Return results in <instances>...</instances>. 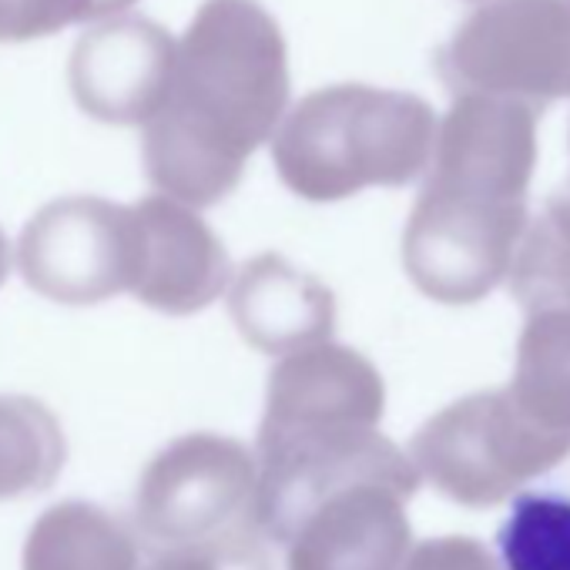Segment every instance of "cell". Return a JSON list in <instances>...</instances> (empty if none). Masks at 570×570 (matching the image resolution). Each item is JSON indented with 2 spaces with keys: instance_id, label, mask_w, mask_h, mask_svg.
<instances>
[{
  "instance_id": "cell-12",
  "label": "cell",
  "mask_w": 570,
  "mask_h": 570,
  "mask_svg": "<svg viewBox=\"0 0 570 570\" xmlns=\"http://www.w3.org/2000/svg\"><path fill=\"white\" fill-rule=\"evenodd\" d=\"M228 309L245 343L282 360L323 346L336 323L333 293L282 255H258L238 272Z\"/></svg>"
},
{
  "instance_id": "cell-4",
  "label": "cell",
  "mask_w": 570,
  "mask_h": 570,
  "mask_svg": "<svg viewBox=\"0 0 570 570\" xmlns=\"http://www.w3.org/2000/svg\"><path fill=\"white\" fill-rule=\"evenodd\" d=\"M135 513L161 553L245 563L265 537L258 456L232 436L188 433L145 466Z\"/></svg>"
},
{
  "instance_id": "cell-20",
  "label": "cell",
  "mask_w": 570,
  "mask_h": 570,
  "mask_svg": "<svg viewBox=\"0 0 570 570\" xmlns=\"http://www.w3.org/2000/svg\"><path fill=\"white\" fill-rule=\"evenodd\" d=\"M480 4H487V0H480Z\"/></svg>"
},
{
  "instance_id": "cell-5",
  "label": "cell",
  "mask_w": 570,
  "mask_h": 570,
  "mask_svg": "<svg viewBox=\"0 0 570 570\" xmlns=\"http://www.w3.org/2000/svg\"><path fill=\"white\" fill-rule=\"evenodd\" d=\"M570 453V436L537 423L507 390L473 393L413 436V463L443 497L493 507Z\"/></svg>"
},
{
  "instance_id": "cell-1",
  "label": "cell",
  "mask_w": 570,
  "mask_h": 570,
  "mask_svg": "<svg viewBox=\"0 0 570 570\" xmlns=\"http://www.w3.org/2000/svg\"><path fill=\"white\" fill-rule=\"evenodd\" d=\"M289 108V48L255 0L198 11L165 108L145 141L148 175L181 205L225 198Z\"/></svg>"
},
{
  "instance_id": "cell-18",
  "label": "cell",
  "mask_w": 570,
  "mask_h": 570,
  "mask_svg": "<svg viewBox=\"0 0 570 570\" xmlns=\"http://www.w3.org/2000/svg\"><path fill=\"white\" fill-rule=\"evenodd\" d=\"M141 570H218V563L205 557H188V553H161Z\"/></svg>"
},
{
  "instance_id": "cell-6",
  "label": "cell",
  "mask_w": 570,
  "mask_h": 570,
  "mask_svg": "<svg viewBox=\"0 0 570 570\" xmlns=\"http://www.w3.org/2000/svg\"><path fill=\"white\" fill-rule=\"evenodd\" d=\"M456 95L527 108L570 98V0H487L440 58Z\"/></svg>"
},
{
  "instance_id": "cell-17",
  "label": "cell",
  "mask_w": 570,
  "mask_h": 570,
  "mask_svg": "<svg viewBox=\"0 0 570 570\" xmlns=\"http://www.w3.org/2000/svg\"><path fill=\"white\" fill-rule=\"evenodd\" d=\"M567 248H570V175H567V181L550 195V202H547V212H543V218H540Z\"/></svg>"
},
{
  "instance_id": "cell-19",
  "label": "cell",
  "mask_w": 570,
  "mask_h": 570,
  "mask_svg": "<svg viewBox=\"0 0 570 570\" xmlns=\"http://www.w3.org/2000/svg\"><path fill=\"white\" fill-rule=\"evenodd\" d=\"M8 265H11V258H8V238H4V232H0V282L8 278Z\"/></svg>"
},
{
  "instance_id": "cell-7",
  "label": "cell",
  "mask_w": 570,
  "mask_h": 570,
  "mask_svg": "<svg viewBox=\"0 0 570 570\" xmlns=\"http://www.w3.org/2000/svg\"><path fill=\"white\" fill-rule=\"evenodd\" d=\"M527 228V202L423 185L403 232V265L423 296L470 306L513 272Z\"/></svg>"
},
{
  "instance_id": "cell-2",
  "label": "cell",
  "mask_w": 570,
  "mask_h": 570,
  "mask_svg": "<svg viewBox=\"0 0 570 570\" xmlns=\"http://www.w3.org/2000/svg\"><path fill=\"white\" fill-rule=\"evenodd\" d=\"M383 403L380 370L346 346L323 343L272 370L255 453L268 540L282 543L316 497L346 480L420 473L376 430Z\"/></svg>"
},
{
  "instance_id": "cell-14",
  "label": "cell",
  "mask_w": 570,
  "mask_h": 570,
  "mask_svg": "<svg viewBox=\"0 0 570 570\" xmlns=\"http://www.w3.org/2000/svg\"><path fill=\"white\" fill-rule=\"evenodd\" d=\"M500 570H570V480L523 487L497 530Z\"/></svg>"
},
{
  "instance_id": "cell-11",
  "label": "cell",
  "mask_w": 570,
  "mask_h": 570,
  "mask_svg": "<svg viewBox=\"0 0 570 570\" xmlns=\"http://www.w3.org/2000/svg\"><path fill=\"white\" fill-rule=\"evenodd\" d=\"M138 272L135 296L168 316H191L212 306L232 282V262L218 235L175 198L135 205Z\"/></svg>"
},
{
  "instance_id": "cell-13",
  "label": "cell",
  "mask_w": 570,
  "mask_h": 570,
  "mask_svg": "<svg viewBox=\"0 0 570 570\" xmlns=\"http://www.w3.org/2000/svg\"><path fill=\"white\" fill-rule=\"evenodd\" d=\"M24 570H141L138 540L95 503H58L31 527Z\"/></svg>"
},
{
  "instance_id": "cell-9",
  "label": "cell",
  "mask_w": 570,
  "mask_h": 570,
  "mask_svg": "<svg viewBox=\"0 0 570 570\" xmlns=\"http://www.w3.org/2000/svg\"><path fill=\"white\" fill-rule=\"evenodd\" d=\"M510 275L527 320L507 393L537 423L570 436V248L533 222Z\"/></svg>"
},
{
  "instance_id": "cell-10",
  "label": "cell",
  "mask_w": 570,
  "mask_h": 570,
  "mask_svg": "<svg viewBox=\"0 0 570 570\" xmlns=\"http://www.w3.org/2000/svg\"><path fill=\"white\" fill-rule=\"evenodd\" d=\"M416 476H360L316 497L285 533V570H403Z\"/></svg>"
},
{
  "instance_id": "cell-3",
  "label": "cell",
  "mask_w": 570,
  "mask_h": 570,
  "mask_svg": "<svg viewBox=\"0 0 570 570\" xmlns=\"http://www.w3.org/2000/svg\"><path fill=\"white\" fill-rule=\"evenodd\" d=\"M440 121L406 91L333 85L306 95L272 138L278 178L299 198L340 202L363 188H396L433 161Z\"/></svg>"
},
{
  "instance_id": "cell-16",
  "label": "cell",
  "mask_w": 570,
  "mask_h": 570,
  "mask_svg": "<svg viewBox=\"0 0 570 570\" xmlns=\"http://www.w3.org/2000/svg\"><path fill=\"white\" fill-rule=\"evenodd\" d=\"M403 570H500L487 547L473 537L423 540L403 563Z\"/></svg>"
},
{
  "instance_id": "cell-8",
  "label": "cell",
  "mask_w": 570,
  "mask_h": 570,
  "mask_svg": "<svg viewBox=\"0 0 570 570\" xmlns=\"http://www.w3.org/2000/svg\"><path fill=\"white\" fill-rule=\"evenodd\" d=\"M18 268L31 289L61 306H95L135 289V208L98 198L48 205L18 242Z\"/></svg>"
},
{
  "instance_id": "cell-15",
  "label": "cell",
  "mask_w": 570,
  "mask_h": 570,
  "mask_svg": "<svg viewBox=\"0 0 570 570\" xmlns=\"http://www.w3.org/2000/svg\"><path fill=\"white\" fill-rule=\"evenodd\" d=\"M68 456L58 416L31 396H0V500L48 490Z\"/></svg>"
}]
</instances>
